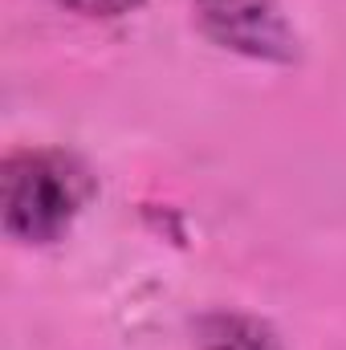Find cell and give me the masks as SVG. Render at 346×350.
<instances>
[{"mask_svg": "<svg viewBox=\"0 0 346 350\" xmlns=\"http://www.w3.org/2000/svg\"><path fill=\"white\" fill-rule=\"evenodd\" d=\"M191 21L224 53L269 66L302 57V37L277 0H191Z\"/></svg>", "mask_w": 346, "mask_h": 350, "instance_id": "cell-2", "label": "cell"}, {"mask_svg": "<svg viewBox=\"0 0 346 350\" xmlns=\"http://www.w3.org/2000/svg\"><path fill=\"white\" fill-rule=\"evenodd\" d=\"M94 196L98 179L74 151L21 147L0 163V224L16 245H57Z\"/></svg>", "mask_w": 346, "mask_h": 350, "instance_id": "cell-1", "label": "cell"}, {"mask_svg": "<svg viewBox=\"0 0 346 350\" xmlns=\"http://www.w3.org/2000/svg\"><path fill=\"white\" fill-rule=\"evenodd\" d=\"M53 4H62L78 16H90V21H118V16L139 12L147 0H53Z\"/></svg>", "mask_w": 346, "mask_h": 350, "instance_id": "cell-4", "label": "cell"}, {"mask_svg": "<svg viewBox=\"0 0 346 350\" xmlns=\"http://www.w3.org/2000/svg\"><path fill=\"white\" fill-rule=\"evenodd\" d=\"M196 350H289V347L257 314L212 310V314L196 318Z\"/></svg>", "mask_w": 346, "mask_h": 350, "instance_id": "cell-3", "label": "cell"}]
</instances>
